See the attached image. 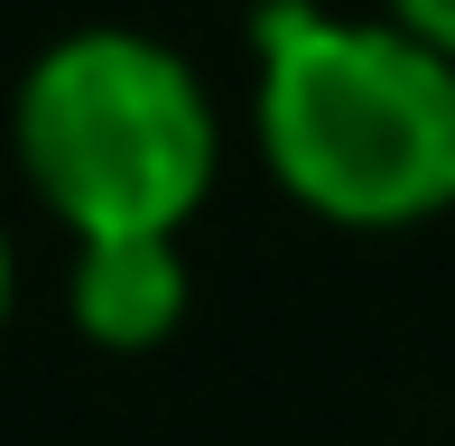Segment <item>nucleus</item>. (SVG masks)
<instances>
[{"label": "nucleus", "mask_w": 455, "mask_h": 446, "mask_svg": "<svg viewBox=\"0 0 455 446\" xmlns=\"http://www.w3.org/2000/svg\"><path fill=\"white\" fill-rule=\"evenodd\" d=\"M251 47L260 158L316 223L409 233L455 205V56L400 19H335L316 0H270Z\"/></svg>", "instance_id": "nucleus-1"}, {"label": "nucleus", "mask_w": 455, "mask_h": 446, "mask_svg": "<svg viewBox=\"0 0 455 446\" xmlns=\"http://www.w3.org/2000/svg\"><path fill=\"white\" fill-rule=\"evenodd\" d=\"M66 307H75V326H84L102 354H149V344H168L177 316H186V251H177V233L75 242Z\"/></svg>", "instance_id": "nucleus-3"}, {"label": "nucleus", "mask_w": 455, "mask_h": 446, "mask_svg": "<svg viewBox=\"0 0 455 446\" xmlns=\"http://www.w3.org/2000/svg\"><path fill=\"white\" fill-rule=\"evenodd\" d=\"M10 149L75 242L186 233L223 158L204 75L140 28H75L19 75Z\"/></svg>", "instance_id": "nucleus-2"}, {"label": "nucleus", "mask_w": 455, "mask_h": 446, "mask_svg": "<svg viewBox=\"0 0 455 446\" xmlns=\"http://www.w3.org/2000/svg\"><path fill=\"white\" fill-rule=\"evenodd\" d=\"M390 19H400L409 37H427L437 56H455V0H390Z\"/></svg>", "instance_id": "nucleus-4"}, {"label": "nucleus", "mask_w": 455, "mask_h": 446, "mask_svg": "<svg viewBox=\"0 0 455 446\" xmlns=\"http://www.w3.org/2000/svg\"><path fill=\"white\" fill-rule=\"evenodd\" d=\"M10 289H19V270H10V233H0V326H10Z\"/></svg>", "instance_id": "nucleus-5"}]
</instances>
